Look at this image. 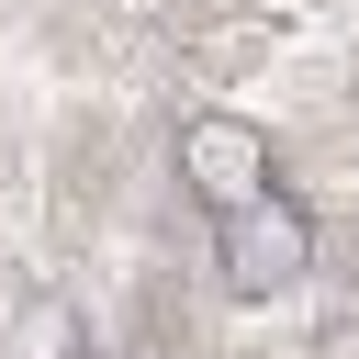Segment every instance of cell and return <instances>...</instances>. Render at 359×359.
Segmentation results:
<instances>
[{
    "mask_svg": "<svg viewBox=\"0 0 359 359\" xmlns=\"http://www.w3.org/2000/svg\"><path fill=\"white\" fill-rule=\"evenodd\" d=\"M180 180H191L202 213H236V202L280 191V168H269V123H247V112H191V123H180Z\"/></svg>",
    "mask_w": 359,
    "mask_h": 359,
    "instance_id": "2",
    "label": "cell"
},
{
    "mask_svg": "<svg viewBox=\"0 0 359 359\" xmlns=\"http://www.w3.org/2000/svg\"><path fill=\"white\" fill-rule=\"evenodd\" d=\"M213 258H224L236 292H292V280L314 269V213H303L292 191H258V202L213 213Z\"/></svg>",
    "mask_w": 359,
    "mask_h": 359,
    "instance_id": "1",
    "label": "cell"
}]
</instances>
